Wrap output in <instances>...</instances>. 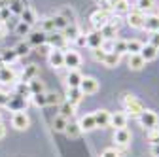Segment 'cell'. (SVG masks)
I'll use <instances>...</instances> for the list:
<instances>
[{"instance_id": "obj_1", "label": "cell", "mask_w": 159, "mask_h": 157, "mask_svg": "<svg viewBox=\"0 0 159 157\" xmlns=\"http://www.w3.org/2000/svg\"><path fill=\"white\" fill-rule=\"evenodd\" d=\"M114 17V13L112 11H108V10H104V8H101V10H97V11H93L91 13V17H89V21H91V25H93V29L95 30H101L110 19Z\"/></svg>"}, {"instance_id": "obj_49", "label": "cell", "mask_w": 159, "mask_h": 157, "mask_svg": "<svg viewBox=\"0 0 159 157\" xmlns=\"http://www.w3.org/2000/svg\"><path fill=\"white\" fill-rule=\"evenodd\" d=\"M114 42H116V40H102V46H101V49H102V51H106V53L114 51Z\"/></svg>"}, {"instance_id": "obj_7", "label": "cell", "mask_w": 159, "mask_h": 157, "mask_svg": "<svg viewBox=\"0 0 159 157\" xmlns=\"http://www.w3.org/2000/svg\"><path fill=\"white\" fill-rule=\"evenodd\" d=\"M80 91L84 93V96L85 95H95L98 91V82L95 80V78H91V76H84L82 83H80Z\"/></svg>"}, {"instance_id": "obj_50", "label": "cell", "mask_w": 159, "mask_h": 157, "mask_svg": "<svg viewBox=\"0 0 159 157\" xmlns=\"http://www.w3.org/2000/svg\"><path fill=\"white\" fill-rule=\"evenodd\" d=\"M10 15H11V13H10V10H8V6H2V8H0V21H2V23L6 21Z\"/></svg>"}, {"instance_id": "obj_57", "label": "cell", "mask_w": 159, "mask_h": 157, "mask_svg": "<svg viewBox=\"0 0 159 157\" xmlns=\"http://www.w3.org/2000/svg\"><path fill=\"white\" fill-rule=\"evenodd\" d=\"M0 121H2V114H0Z\"/></svg>"}, {"instance_id": "obj_16", "label": "cell", "mask_w": 159, "mask_h": 157, "mask_svg": "<svg viewBox=\"0 0 159 157\" xmlns=\"http://www.w3.org/2000/svg\"><path fill=\"white\" fill-rule=\"evenodd\" d=\"M78 127H80V131H82V132H89V131L97 129V123H95V117H93V114H87V115H84L82 119L78 121Z\"/></svg>"}, {"instance_id": "obj_48", "label": "cell", "mask_w": 159, "mask_h": 157, "mask_svg": "<svg viewBox=\"0 0 159 157\" xmlns=\"http://www.w3.org/2000/svg\"><path fill=\"white\" fill-rule=\"evenodd\" d=\"M150 46H153L155 49H159V32H150Z\"/></svg>"}, {"instance_id": "obj_56", "label": "cell", "mask_w": 159, "mask_h": 157, "mask_svg": "<svg viewBox=\"0 0 159 157\" xmlns=\"http://www.w3.org/2000/svg\"><path fill=\"white\" fill-rule=\"evenodd\" d=\"M2 38H4V29L0 27V40H2Z\"/></svg>"}, {"instance_id": "obj_53", "label": "cell", "mask_w": 159, "mask_h": 157, "mask_svg": "<svg viewBox=\"0 0 159 157\" xmlns=\"http://www.w3.org/2000/svg\"><path fill=\"white\" fill-rule=\"evenodd\" d=\"M78 46H87V42H85V34H80L78 38H76V40H74Z\"/></svg>"}, {"instance_id": "obj_21", "label": "cell", "mask_w": 159, "mask_h": 157, "mask_svg": "<svg viewBox=\"0 0 159 157\" xmlns=\"http://www.w3.org/2000/svg\"><path fill=\"white\" fill-rule=\"evenodd\" d=\"M127 65H129V68L131 70H142L144 66H146V63H144V59L138 55V53H134V55H129V59H127Z\"/></svg>"}, {"instance_id": "obj_37", "label": "cell", "mask_w": 159, "mask_h": 157, "mask_svg": "<svg viewBox=\"0 0 159 157\" xmlns=\"http://www.w3.org/2000/svg\"><path fill=\"white\" fill-rule=\"evenodd\" d=\"M30 101H32V104H34V106H38V108L48 106V102H46V93H36V95H30Z\"/></svg>"}, {"instance_id": "obj_38", "label": "cell", "mask_w": 159, "mask_h": 157, "mask_svg": "<svg viewBox=\"0 0 159 157\" xmlns=\"http://www.w3.org/2000/svg\"><path fill=\"white\" fill-rule=\"evenodd\" d=\"M65 132H66V136H70V138H76V136H80V127H78V123H66V129H65Z\"/></svg>"}, {"instance_id": "obj_31", "label": "cell", "mask_w": 159, "mask_h": 157, "mask_svg": "<svg viewBox=\"0 0 159 157\" xmlns=\"http://www.w3.org/2000/svg\"><path fill=\"white\" fill-rule=\"evenodd\" d=\"M40 30L46 32V34L55 32V23H53V17H46V19H42V23H40Z\"/></svg>"}, {"instance_id": "obj_9", "label": "cell", "mask_w": 159, "mask_h": 157, "mask_svg": "<svg viewBox=\"0 0 159 157\" xmlns=\"http://www.w3.org/2000/svg\"><path fill=\"white\" fill-rule=\"evenodd\" d=\"M80 65H82V55L78 51H65V66L68 70H78Z\"/></svg>"}, {"instance_id": "obj_8", "label": "cell", "mask_w": 159, "mask_h": 157, "mask_svg": "<svg viewBox=\"0 0 159 157\" xmlns=\"http://www.w3.org/2000/svg\"><path fill=\"white\" fill-rule=\"evenodd\" d=\"M48 63L51 68H63L65 66V51L63 49H51L48 53Z\"/></svg>"}, {"instance_id": "obj_29", "label": "cell", "mask_w": 159, "mask_h": 157, "mask_svg": "<svg viewBox=\"0 0 159 157\" xmlns=\"http://www.w3.org/2000/svg\"><path fill=\"white\" fill-rule=\"evenodd\" d=\"M74 110H76L74 104H70L68 101H63V102H61V112H59V115H63L65 119H70V117L74 115Z\"/></svg>"}, {"instance_id": "obj_36", "label": "cell", "mask_w": 159, "mask_h": 157, "mask_svg": "<svg viewBox=\"0 0 159 157\" xmlns=\"http://www.w3.org/2000/svg\"><path fill=\"white\" fill-rule=\"evenodd\" d=\"M29 89H30V95H36V93H44V83L38 80V78H34V80L29 82Z\"/></svg>"}, {"instance_id": "obj_44", "label": "cell", "mask_w": 159, "mask_h": 157, "mask_svg": "<svg viewBox=\"0 0 159 157\" xmlns=\"http://www.w3.org/2000/svg\"><path fill=\"white\" fill-rule=\"evenodd\" d=\"M148 140H150V144H152V146L159 144V127L150 129V132H148Z\"/></svg>"}, {"instance_id": "obj_32", "label": "cell", "mask_w": 159, "mask_h": 157, "mask_svg": "<svg viewBox=\"0 0 159 157\" xmlns=\"http://www.w3.org/2000/svg\"><path fill=\"white\" fill-rule=\"evenodd\" d=\"M15 93L19 96H23V99H30V89H29V83H25V82L15 83Z\"/></svg>"}, {"instance_id": "obj_15", "label": "cell", "mask_w": 159, "mask_h": 157, "mask_svg": "<svg viewBox=\"0 0 159 157\" xmlns=\"http://www.w3.org/2000/svg\"><path fill=\"white\" fill-rule=\"evenodd\" d=\"M110 127H114V129H123V127H127V114H123V112L110 114Z\"/></svg>"}, {"instance_id": "obj_17", "label": "cell", "mask_w": 159, "mask_h": 157, "mask_svg": "<svg viewBox=\"0 0 159 157\" xmlns=\"http://www.w3.org/2000/svg\"><path fill=\"white\" fill-rule=\"evenodd\" d=\"M97 127H110V112L108 110H97L93 112Z\"/></svg>"}, {"instance_id": "obj_40", "label": "cell", "mask_w": 159, "mask_h": 157, "mask_svg": "<svg viewBox=\"0 0 159 157\" xmlns=\"http://www.w3.org/2000/svg\"><path fill=\"white\" fill-rule=\"evenodd\" d=\"M114 53H117V55L127 53V40H116L114 42Z\"/></svg>"}, {"instance_id": "obj_4", "label": "cell", "mask_w": 159, "mask_h": 157, "mask_svg": "<svg viewBox=\"0 0 159 157\" xmlns=\"http://www.w3.org/2000/svg\"><path fill=\"white\" fill-rule=\"evenodd\" d=\"M138 123H140L144 129H153V127H159V117H157V114L155 112H152V110H144L140 115H138Z\"/></svg>"}, {"instance_id": "obj_59", "label": "cell", "mask_w": 159, "mask_h": 157, "mask_svg": "<svg viewBox=\"0 0 159 157\" xmlns=\"http://www.w3.org/2000/svg\"><path fill=\"white\" fill-rule=\"evenodd\" d=\"M101 2H104V0H101Z\"/></svg>"}, {"instance_id": "obj_12", "label": "cell", "mask_w": 159, "mask_h": 157, "mask_svg": "<svg viewBox=\"0 0 159 157\" xmlns=\"http://www.w3.org/2000/svg\"><path fill=\"white\" fill-rule=\"evenodd\" d=\"M27 38H29V46H36V47L44 46L48 42V34L42 30H30V34Z\"/></svg>"}, {"instance_id": "obj_3", "label": "cell", "mask_w": 159, "mask_h": 157, "mask_svg": "<svg viewBox=\"0 0 159 157\" xmlns=\"http://www.w3.org/2000/svg\"><path fill=\"white\" fill-rule=\"evenodd\" d=\"M11 125H13V129H17V131H25V129H29V125H30V117H29V114H27L25 110H17V112H13V115H11Z\"/></svg>"}, {"instance_id": "obj_11", "label": "cell", "mask_w": 159, "mask_h": 157, "mask_svg": "<svg viewBox=\"0 0 159 157\" xmlns=\"http://www.w3.org/2000/svg\"><path fill=\"white\" fill-rule=\"evenodd\" d=\"M102 34H101V30H91V32H87L85 34V42H87V46L91 47V49H97V47H101L102 46Z\"/></svg>"}, {"instance_id": "obj_5", "label": "cell", "mask_w": 159, "mask_h": 157, "mask_svg": "<svg viewBox=\"0 0 159 157\" xmlns=\"http://www.w3.org/2000/svg\"><path fill=\"white\" fill-rule=\"evenodd\" d=\"M117 30H119V21H117V15H114L110 21L101 29V34H102L104 40H116Z\"/></svg>"}, {"instance_id": "obj_47", "label": "cell", "mask_w": 159, "mask_h": 157, "mask_svg": "<svg viewBox=\"0 0 159 157\" xmlns=\"http://www.w3.org/2000/svg\"><path fill=\"white\" fill-rule=\"evenodd\" d=\"M91 55H93V59L97 63H102L104 61V55H106V51H102L101 47H97V49H91Z\"/></svg>"}, {"instance_id": "obj_2", "label": "cell", "mask_w": 159, "mask_h": 157, "mask_svg": "<svg viewBox=\"0 0 159 157\" xmlns=\"http://www.w3.org/2000/svg\"><path fill=\"white\" fill-rule=\"evenodd\" d=\"M123 106H125L127 112H131V115H136V117L146 110L144 104L138 101L136 96H133V95H125V96H123Z\"/></svg>"}, {"instance_id": "obj_19", "label": "cell", "mask_w": 159, "mask_h": 157, "mask_svg": "<svg viewBox=\"0 0 159 157\" xmlns=\"http://www.w3.org/2000/svg\"><path fill=\"white\" fill-rule=\"evenodd\" d=\"M0 82H4V83H13L15 82V72L10 65L0 66Z\"/></svg>"}, {"instance_id": "obj_42", "label": "cell", "mask_w": 159, "mask_h": 157, "mask_svg": "<svg viewBox=\"0 0 159 157\" xmlns=\"http://www.w3.org/2000/svg\"><path fill=\"white\" fill-rule=\"evenodd\" d=\"M23 4L19 2V0H11V2L8 4V10H10V13H17V15H21V11H23Z\"/></svg>"}, {"instance_id": "obj_23", "label": "cell", "mask_w": 159, "mask_h": 157, "mask_svg": "<svg viewBox=\"0 0 159 157\" xmlns=\"http://www.w3.org/2000/svg\"><path fill=\"white\" fill-rule=\"evenodd\" d=\"M8 106H10L13 112H17V110H25V106H27V99H23V96H19V95H15V96H10V102H8Z\"/></svg>"}, {"instance_id": "obj_41", "label": "cell", "mask_w": 159, "mask_h": 157, "mask_svg": "<svg viewBox=\"0 0 159 157\" xmlns=\"http://www.w3.org/2000/svg\"><path fill=\"white\" fill-rule=\"evenodd\" d=\"M17 55H15V51L13 49H8V51H4L2 53V61H4V65H11V63H15L17 61Z\"/></svg>"}, {"instance_id": "obj_10", "label": "cell", "mask_w": 159, "mask_h": 157, "mask_svg": "<svg viewBox=\"0 0 159 157\" xmlns=\"http://www.w3.org/2000/svg\"><path fill=\"white\" fill-rule=\"evenodd\" d=\"M114 142H116V146H123V148H127L131 144V132L127 131V127L116 129V132H114Z\"/></svg>"}, {"instance_id": "obj_6", "label": "cell", "mask_w": 159, "mask_h": 157, "mask_svg": "<svg viewBox=\"0 0 159 157\" xmlns=\"http://www.w3.org/2000/svg\"><path fill=\"white\" fill-rule=\"evenodd\" d=\"M144 21H146V15L138 10H131L127 13V25L131 29H144Z\"/></svg>"}, {"instance_id": "obj_58", "label": "cell", "mask_w": 159, "mask_h": 157, "mask_svg": "<svg viewBox=\"0 0 159 157\" xmlns=\"http://www.w3.org/2000/svg\"><path fill=\"white\" fill-rule=\"evenodd\" d=\"M0 27H2V21H0Z\"/></svg>"}, {"instance_id": "obj_55", "label": "cell", "mask_w": 159, "mask_h": 157, "mask_svg": "<svg viewBox=\"0 0 159 157\" xmlns=\"http://www.w3.org/2000/svg\"><path fill=\"white\" fill-rule=\"evenodd\" d=\"M152 155H153V157H159V144L152 146Z\"/></svg>"}, {"instance_id": "obj_34", "label": "cell", "mask_w": 159, "mask_h": 157, "mask_svg": "<svg viewBox=\"0 0 159 157\" xmlns=\"http://www.w3.org/2000/svg\"><path fill=\"white\" fill-rule=\"evenodd\" d=\"M13 51H15L17 57H25V55L30 53V46H29V42H19V44L13 47Z\"/></svg>"}, {"instance_id": "obj_46", "label": "cell", "mask_w": 159, "mask_h": 157, "mask_svg": "<svg viewBox=\"0 0 159 157\" xmlns=\"http://www.w3.org/2000/svg\"><path fill=\"white\" fill-rule=\"evenodd\" d=\"M59 15H63V17L66 19V21H68V23H76V15H74V11H72L70 8H63Z\"/></svg>"}, {"instance_id": "obj_28", "label": "cell", "mask_w": 159, "mask_h": 157, "mask_svg": "<svg viewBox=\"0 0 159 157\" xmlns=\"http://www.w3.org/2000/svg\"><path fill=\"white\" fill-rule=\"evenodd\" d=\"M21 21L32 27V25L38 21V19H36V13H34V10H30V8H23V11H21Z\"/></svg>"}, {"instance_id": "obj_26", "label": "cell", "mask_w": 159, "mask_h": 157, "mask_svg": "<svg viewBox=\"0 0 159 157\" xmlns=\"http://www.w3.org/2000/svg\"><path fill=\"white\" fill-rule=\"evenodd\" d=\"M119 61H121V55H117V53L110 51V53H106V55H104L102 65H104V66H108V68H116V66L119 65Z\"/></svg>"}, {"instance_id": "obj_30", "label": "cell", "mask_w": 159, "mask_h": 157, "mask_svg": "<svg viewBox=\"0 0 159 157\" xmlns=\"http://www.w3.org/2000/svg\"><path fill=\"white\" fill-rule=\"evenodd\" d=\"M65 99H63V95L61 93H57V91H51V93H46V102L48 106H55V104H61Z\"/></svg>"}, {"instance_id": "obj_18", "label": "cell", "mask_w": 159, "mask_h": 157, "mask_svg": "<svg viewBox=\"0 0 159 157\" xmlns=\"http://www.w3.org/2000/svg\"><path fill=\"white\" fill-rule=\"evenodd\" d=\"M157 53H159V49H155V47L150 46V44H144L138 55L144 59V63H150V61H153V59H157Z\"/></svg>"}, {"instance_id": "obj_33", "label": "cell", "mask_w": 159, "mask_h": 157, "mask_svg": "<svg viewBox=\"0 0 159 157\" xmlns=\"http://www.w3.org/2000/svg\"><path fill=\"white\" fill-rule=\"evenodd\" d=\"M66 123H68V119H65L63 115H57L55 119H53V131H57V132H65Z\"/></svg>"}, {"instance_id": "obj_54", "label": "cell", "mask_w": 159, "mask_h": 157, "mask_svg": "<svg viewBox=\"0 0 159 157\" xmlns=\"http://www.w3.org/2000/svg\"><path fill=\"white\" fill-rule=\"evenodd\" d=\"M4 136H6V125H4L2 121H0V140H2Z\"/></svg>"}, {"instance_id": "obj_14", "label": "cell", "mask_w": 159, "mask_h": 157, "mask_svg": "<svg viewBox=\"0 0 159 157\" xmlns=\"http://www.w3.org/2000/svg\"><path fill=\"white\" fill-rule=\"evenodd\" d=\"M46 44H49L53 49H65L66 40L63 38L61 32H51V34H48V42H46Z\"/></svg>"}, {"instance_id": "obj_24", "label": "cell", "mask_w": 159, "mask_h": 157, "mask_svg": "<svg viewBox=\"0 0 159 157\" xmlns=\"http://www.w3.org/2000/svg\"><path fill=\"white\" fill-rule=\"evenodd\" d=\"M129 11H131L129 0H117V2L114 4V8H112V13L114 15H121V13H129Z\"/></svg>"}, {"instance_id": "obj_43", "label": "cell", "mask_w": 159, "mask_h": 157, "mask_svg": "<svg viewBox=\"0 0 159 157\" xmlns=\"http://www.w3.org/2000/svg\"><path fill=\"white\" fill-rule=\"evenodd\" d=\"M53 23H55V30H63L66 25H68V21H66V19L63 17V15H53Z\"/></svg>"}, {"instance_id": "obj_52", "label": "cell", "mask_w": 159, "mask_h": 157, "mask_svg": "<svg viewBox=\"0 0 159 157\" xmlns=\"http://www.w3.org/2000/svg\"><path fill=\"white\" fill-rule=\"evenodd\" d=\"M101 157H119V153L114 150V148H108V150H104L102 151V155Z\"/></svg>"}, {"instance_id": "obj_35", "label": "cell", "mask_w": 159, "mask_h": 157, "mask_svg": "<svg viewBox=\"0 0 159 157\" xmlns=\"http://www.w3.org/2000/svg\"><path fill=\"white\" fill-rule=\"evenodd\" d=\"M142 42H138V40H127V53L129 55H134V53H140L142 49Z\"/></svg>"}, {"instance_id": "obj_27", "label": "cell", "mask_w": 159, "mask_h": 157, "mask_svg": "<svg viewBox=\"0 0 159 157\" xmlns=\"http://www.w3.org/2000/svg\"><path fill=\"white\" fill-rule=\"evenodd\" d=\"M144 29L150 32H159V15H150L144 21Z\"/></svg>"}, {"instance_id": "obj_25", "label": "cell", "mask_w": 159, "mask_h": 157, "mask_svg": "<svg viewBox=\"0 0 159 157\" xmlns=\"http://www.w3.org/2000/svg\"><path fill=\"white\" fill-rule=\"evenodd\" d=\"M82 74H80L78 70H68V76H66V85L68 87H80V83H82Z\"/></svg>"}, {"instance_id": "obj_22", "label": "cell", "mask_w": 159, "mask_h": 157, "mask_svg": "<svg viewBox=\"0 0 159 157\" xmlns=\"http://www.w3.org/2000/svg\"><path fill=\"white\" fill-rule=\"evenodd\" d=\"M36 76H38V66H36V65H29V66H25V70L21 72V82L29 83L30 80H34Z\"/></svg>"}, {"instance_id": "obj_51", "label": "cell", "mask_w": 159, "mask_h": 157, "mask_svg": "<svg viewBox=\"0 0 159 157\" xmlns=\"http://www.w3.org/2000/svg\"><path fill=\"white\" fill-rule=\"evenodd\" d=\"M8 102H10V95L0 91V106H8Z\"/></svg>"}, {"instance_id": "obj_13", "label": "cell", "mask_w": 159, "mask_h": 157, "mask_svg": "<svg viewBox=\"0 0 159 157\" xmlns=\"http://www.w3.org/2000/svg\"><path fill=\"white\" fill-rule=\"evenodd\" d=\"M61 34H63V38H65L66 42H74L82 32H80V27H78L76 23H68V25L61 30Z\"/></svg>"}, {"instance_id": "obj_45", "label": "cell", "mask_w": 159, "mask_h": 157, "mask_svg": "<svg viewBox=\"0 0 159 157\" xmlns=\"http://www.w3.org/2000/svg\"><path fill=\"white\" fill-rule=\"evenodd\" d=\"M136 6H138V11H146V10H152L153 8V0H136Z\"/></svg>"}, {"instance_id": "obj_39", "label": "cell", "mask_w": 159, "mask_h": 157, "mask_svg": "<svg viewBox=\"0 0 159 157\" xmlns=\"http://www.w3.org/2000/svg\"><path fill=\"white\" fill-rule=\"evenodd\" d=\"M15 34H17V36H29V34H30V25L19 21L17 27H15Z\"/></svg>"}, {"instance_id": "obj_20", "label": "cell", "mask_w": 159, "mask_h": 157, "mask_svg": "<svg viewBox=\"0 0 159 157\" xmlns=\"http://www.w3.org/2000/svg\"><path fill=\"white\" fill-rule=\"evenodd\" d=\"M82 99H84V93L80 91V87H68V91H66V101L70 104L78 106L80 102H82Z\"/></svg>"}]
</instances>
